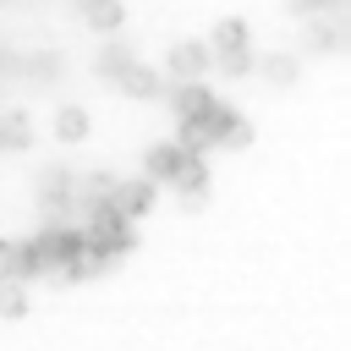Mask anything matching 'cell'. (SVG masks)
<instances>
[{"mask_svg": "<svg viewBox=\"0 0 351 351\" xmlns=\"http://www.w3.org/2000/svg\"><path fill=\"white\" fill-rule=\"evenodd\" d=\"M154 197H159V181H148V176H132V181H115L110 186V208L121 219H143L154 208Z\"/></svg>", "mask_w": 351, "mask_h": 351, "instance_id": "obj_1", "label": "cell"}, {"mask_svg": "<svg viewBox=\"0 0 351 351\" xmlns=\"http://www.w3.org/2000/svg\"><path fill=\"white\" fill-rule=\"evenodd\" d=\"M33 197H38V208L44 214H66V203H71V170L66 165H49V170H38V181H33Z\"/></svg>", "mask_w": 351, "mask_h": 351, "instance_id": "obj_2", "label": "cell"}, {"mask_svg": "<svg viewBox=\"0 0 351 351\" xmlns=\"http://www.w3.org/2000/svg\"><path fill=\"white\" fill-rule=\"evenodd\" d=\"M165 71L181 82V77H203L208 71V44H197V38H181V44H170V55H165Z\"/></svg>", "mask_w": 351, "mask_h": 351, "instance_id": "obj_3", "label": "cell"}, {"mask_svg": "<svg viewBox=\"0 0 351 351\" xmlns=\"http://www.w3.org/2000/svg\"><path fill=\"white\" fill-rule=\"evenodd\" d=\"M115 88L126 93V99H159L165 93V77L154 71V66H143V60H132L121 77H115Z\"/></svg>", "mask_w": 351, "mask_h": 351, "instance_id": "obj_4", "label": "cell"}, {"mask_svg": "<svg viewBox=\"0 0 351 351\" xmlns=\"http://www.w3.org/2000/svg\"><path fill=\"white\" fill-rule=\"evenodd\" d=\"M181 154H186V148H181L176 137H170V143H154V148L143 154V176H148V181H176V165H181Z\"/></svg>", "mask_w": 351, "mask_h": 351, "instance_id": "obj_5", "label": "cell"}, {"mask_svg": "<svg viewBox=\"0 0 351 351\" xmlns=\"http://www.w3.org/2000/svg\"><path fill=\"white\" fill-rule=\"evenodd\" d=\"M49 132H55L60 143H82V137L93 132V115H88L82 104H60V110H55V121H49Z\"/></svg>", "mask_w": 351, "mask_h": 351, "instance_id": "obj_6", "label": "cell"}, {"mask_svg": "<svg viewBox=\"0 0 351 351\" xmlns=\"http://www.w3.org/2000/svg\"><path fill=\"white\" fill-rule=\"evenodd\" d=\"M0 280H33L27 241H5V236H0Z\"/></svg>", "mask_w": 351, "mask_h": 351, "instance_id": "obj_7", "label": "cell"}, {"mask_svg": "<svg viewBox=\"0 0 351 351\" xmlns=\"http://www.w3.org/2000/svg\"><path fill=\"white\" fill-rule=\"evenodd\" d=\"M132 60H137V49H132V44H121V38H110V44L99 49V60H93V71L115 82V77H121V71H126Z\"/></svg>", "mask_w": 351, "mask_h": 351, "instance_id": "obj_8", "label": "cell"}, {"mask_svg": "<svg viewBox=\"0 0 351 351\" xmlns=\"http://www.w3.org/2000/svg\"><path fill=\"white\" fill-rule=\"evenodd\" d=\"M340 38H346V33H340V22H324V16H313L302 44H307L313 55H335V49H340Z\"/></svg>", "mask_w": 351, "mask_h": 351, "instance_id": "obj_9", "label": "cell"}, {"mask_svg": "<svg viewBox=\"0 0 351 351\" xmlns=\"http://www.w3.org/2000/svg\"><path fill=\"white\" fill-rule=\"evenodd\" d=\"M82 16H88L99 33H115V27L126 22V5H121V0H82Z\"/></svg>", "mask_w": 351, "mask_h": 351, "instance_id": "obj_10", "label": "cell"}, {"mask_svg": "<svg viewBox=\"0 0 351 351\" xmlns=\"http://www.w3.org/2000/svg\"><path fill=\"white\" fill-rule=\"evenodd\" d=\"M0 148H33V121L22 110H5L0 115Z\"/></svg>", "mask_w": 351, "mask_h": 351, "instance_id": "obj_11", "label": "cell"}, {"mask_svg": "<svg viewBox=\"0 0 351 351\" xmlns=\"http://www.w3.org/2000/svg\"><path fill=\"white\" fill-rule=\"evenodd\" d=\"M208 60H214L225 77H247V71H252V49H247V44H230V49H208Z\"/></svg>", "mask_w": 351, "mask_h": 351, "instance_id": "obj_12", "label": "cell"}, {"mask_svg": "<svg viewBox=\"0 0 351 351\" xmlns=\"http://www.w3.org/2000/svg\"><path fill=\"white\" fill-rule=\"evenodd\" d=\"M252 66H258L274 88H291V82H296V71H302V66H296V55H263V60H252Z\"/></svg>", "mask_w": 351, "mask_h": 351, "instance_id": "obj_13", "label": "cell"}, {"mask_svg": "<svg viewBox=\"0 0 351 351\" xmlns=\"http://www.w3.org/2000/svg\"><path fill=\"white\" fill-rule=\"evenodd\" d=\"M27 313V291L22 280H0V318H22Z\"/></svg>", "mask_w": 351, "mask_h": 351, "instance_id": "obj_14", "label": "cell"}, {"mask_svg": "<svg viewBox=\"0 0 351 351\" xmlns=\"http://www.w3.org/2000/svg\"><path fill=\"white\" fill-rule=\"evenodd\" d=\"M230 44H247V22L241 16H225L214 27V38H208V49H230Z\"/></svg>", "mask_w": 351, "mask_h": 351, "instance_id": "obj_15", "label": "cell"}, {"mask_svg": "<svg viewBox=\"0 0 351 351\" xmlns=\"http://www.w3.org/2000/svg\"><path fill=\"white\" fill-rule=\"evenodd\" d=\"M16 71H27V77H60V55H33V60H16Z\"/></svg>", "mask_w": 351, "mask_h": 351, "instance_id": "obj_16", "label": "cell"}, {"mask_svg": "<svg viewBox=\"0 0 351 351\" xmlns=\"http://www.w3.org/2000/svg\"><path fill=\"white\" fill-rule=\"evenodd\" d=\"M176 197H181V208H186V214H197V208L208 203V186H176Z\"/></svg>", "mask_w": 351, "mask_h": 351, "instance_id": "obj_17", "label": "cell"}, {"mask_svg": "<svg viewBox=\"0 0 351 351\" xmlns=\"http://www.w3.org/2000/svg\"><path fill=\"white\" fill-rule=\"evenodd\" d=\"M340 0H291V11L296 16H324V11H335Z\"/></svg>", "mask_w": 351, "mask_h": 351, "instance_id": "obj_18", "label": "cell"}]
</instances>
